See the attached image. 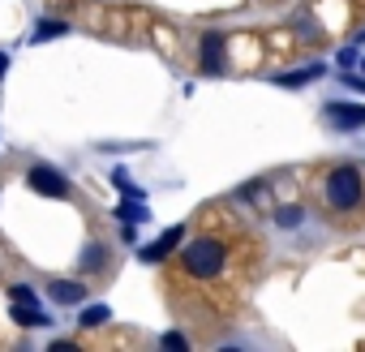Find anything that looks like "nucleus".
<instances>
[{"instance_id": "f257e3e1", "label": "nucleus", "mask_w": 365, "mask_h": 352, "mask_svg": "<svg viewBox=\"0 0 365 352\" xmlns=\"http://www.w3.org/2000/svg\"><path fill=\"white\" fill-rule=\"evenodd\" d=\"M322 198H327V207L335 215H352L365 202V176H361V167L356 163L327 167V176H322Z\"/></svg>"}, {"instance_id": "6e6552de", "label": "nucleus", "mask_w": 365, "mask_h": 352, "mask_svg": "<svg viewBox=\"0 0 365 352\" xmlns=\"http://www.w3.org/2000/svg\"><path fill=\"white\" fill-rule=\"evenodd\" d=\"M14 318H18L22 326H43V322H48V314H43L39 305H22V301H14Z\"/></svg>"}, {"instance_id": "9b49d317", "label": "nucleus", "mask_w": 365, "mask_h": 352, "mask_svg": "<svg viewBox=\"0 0 365 352\" xmlns=\"http://www.w3.org/2000/svg\"><path fill=\"white\" fill-rule=\"evenodd\" d=\"M69 26L65 22H39V31H35V43H43V39H56V35H65Z\"/></svg>"}, {"instance_id": "20e7f679", "label": "nucleus", "mask_w": 365, "mask_h": 352, "mask_svg": "<svg viewBox=\"0 0 365 352\" xmlns=\"http://www.w3.org/2000/svg\"><path fill=\"white\" fill-rule=\"evenodd\" d=\"M322 112L335 129H365V108L361 103H327Z\"/></svg>"}, {"instance_id": "7ed1b4c3", "label": "nucleus", "mask_w": 365, "mask_h": 352, "mask_svg": "<svg viewBox=\"0 0 365 352\" xmlns=\"http://www.w3.org/2000/svg\"><path fill=\"white\" fill-rule=\"evenodd\" d=\"M26 185H31L35 194H43V198H69L65 172H56V167H48V163H35V167L26 172Z\"/></svg>"}, {"instance_id": "ddd939ff", "label": "nucleus", "mask_w": 365, "mask_h": 352, "mask_svg": "<svg viewBox=\"0 0 365 352\" xmlns=\"http://www.w3.org/2000/svg\"><path fill=\"white\" fill-rule=\"evenodd\" d=\"M9 296H14V301H22V305H39V301H35V292H31V288H22V284H14V292H9Z\"/></svg>"}, {"instance_id": "0eeeda50", "label": "nucleus", "mask_w": 365, "mask_h": 352, "mask_svg": "<svg viewBox=\"0 0 365 352\" xmlns=\"http://www.w3.org/2000/svg\"><path fill=\"white\" fill-rule=\"evenodd\" d=\"M180 237H185V232H180V228H172V232H163V237H159V241H155V245H150V249L142 254V258H146V262H155V258H163V254H168L172 245H180Z\"/></svg>"}, {"instance_id": "4468645a", "label": "nucleus", "mask_w": 365, "mask_h": 352, "mask_svg": "<svg viewBox=\"0 0 365 352\" xmlns=\"http://www.w3.org/2000/svg\"><path fill=\"white\" fill-rule=\"evenodd\" d=\"M163 348H185V335H163Z\"/></svg>"}, {"instance_id": "1a4fd4ad", "label": "nucleus", "mask_w": 365, "mask_h": 352, "mask_svg": "<svg viewBox=\"0 0 365 352\" xmlns=\"http://www.w3.org/2000/svg\"><path fill=\"white\" fill-rule=\"evenodd\" d=\"M103 262H108V254H103V245H91V249L82 254V266H86V271H103Z\"/></svg>"}, {"instance_id": "423d86ee", "label": "nucleus", "mask_w": 365, "mask_h": 352, "mask_svg": "<svg viewBox=\"0 0 365 352\" xmlns=\"http://www.w3.org/2000/svg\"><path fill=\"white\" fill-rule=\"evenodd\" d=\"M82 296H86V288L73 284V279H56L52 284V301H61V305H78Z\"/></svg>"}, {"instance_id": "39448f33", "label": "nucleus", "mask_w": 365, "mask_h": 352, "mask_svg": "<svg viewBox=\"0 0 365 352\" xmlns=\"http://www.w3.org/2000/svg\"><path fill=\"white\" fill-rule=\"evenodd\" d=\"M202 69L207 73H220L224 69V39L220 35H207L202 39Z\"/></svg>"}, {"instance_id": "f03ea898", "label": "nucleus", "mask_w": 365, "mask_h": 352, "mask_svg": "<svg viewBox=\"0 0 365 352\" xmlns=\"http://www.w3.org/2000/svg\"><path fill=\"white\" fill-rule=\"evenodd\" d=\"M180 262H185V271L194 279H215L224 271V262H228V249L215 237H198V241H190L185 249H180Z\"/></svg>"}, {"instance_id": "f8f14e48", "label": "nucleus", "mask_w": 365, "mask_h": 352, "mask_svg": "<svg viewBox=\"0 0 365 352\" xmlns=\"http://www.w3.org/2000/svg\"><path fill=\"white\" fill-rule=\"evenodd\" d=\"M301 215H305V211H301V207H284V211H279V215H275V219H279V224H284V228H297V224H301Z\"/></svg>"}, {"instance_id": "2eb2a0df", "label": "nucleus", "mask_w": 365, "mask_h": 352, "mask_svg": "<svg viewBox=\"0 0 365 352\" xmlns=\"http://www.w3.org/2000/svg\"><path fill=\"white\" fill-rule=\"evenodd\" d=\"M5 69H9V56H0V73H5Z\"/></svg>"}, {"instance_id": "9d476101", "label": "nucleus", "mask_w": 365, "mask_h": 352, "mask_svg": "<svg viewBox=\"0 0 365 352\" xmlns=\"http://www.w3.org/2000/svg\"><path fill=\"white\" fill-rule=\"evenodd\" d=\"M78 322H82V326H103V322H108V305H91V309H82Z\"/></svg>"}]
</instances>
